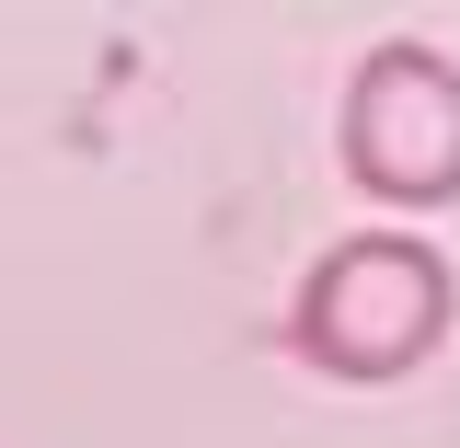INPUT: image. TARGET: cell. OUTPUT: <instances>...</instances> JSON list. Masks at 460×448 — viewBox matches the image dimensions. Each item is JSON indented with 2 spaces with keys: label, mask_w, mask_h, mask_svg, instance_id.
Here are the masks:
<instances>
[{
  "label": "cell",
  "mask_w": 460,
  "mask_h": 448,
  "mask_svg": "<svg viewBox=\"0 0 460 448\" xmlns=\"http://www.w3.org/2000/svg\"><path fill=\"white\" fill-rule=\"evenodd\" d=\"M449 311H460V287L426 230H357L299 277L288 345L323 380H402V368H426L449 345Z\"/></svg>",
  "instance_id": "cell-1"
},
{
  "label": "cell",
  "mask_w": 460,
  "mask_h": 448,
  "mask_svg": "<svg viewBox=\"0 0 460 448\" xmlns=\"http://www.w3.org/2000/svg\"><path fill=\"white\" fill-rule=\"evenodd\" d=\"M345 184L357 196H380V207H449L460 196V57L392 47L357 57V81H345Z\"/></svg>",
  "instance_id": "cell-2"
}]
</instances>
